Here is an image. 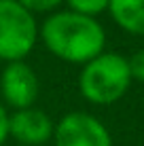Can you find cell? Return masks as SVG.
<instances>
[{
  "label": "cell",
  "mask_w": 144,
  "mask_h": 146,
  "mask_svg": "<svg viewBox=\"0 0 144 146\" xmlns=\"http://www.w3.org/2000/svg\"><path fill=\"white\" fill-rule=\"evenodd\" d=\"M68 2V11L78 13V15H85V17H93L100 15L104 11H108V0H66Z\"/></svg>",
  "instance_id": "cell-8"
},
{
  "label": "cell",
  "mask_w": 144,
  "mask_h": 146,
  "mask_svg": "<svg viewBox=\"0 0 144 146\" xmlns=\"http://www.w3.org/2000/svg\"><path fill=\"white\" fill-rule=\"evenodd\" d=\"M30 13H47L51 9H55L57 4H62L64 0H19Z\"/></svg>",
  "instance_id": "cell-10"
},
{
  "label": "cell",
  "mask_w": 144,
  "mask_h": 146,
  "mask_svg": "<svg viewBox=\"0 0 144 146\" xmlns=\"http://www.w3.org/2000/svg\"><path fill=\"white\" fill-rule=\"evenodd\" d=\"M7 138H9V114L2 108V104H0V146L4 144Z\"/></svg>",
  "instance_id": "cell-11"
},
{
  "label": "cell",
  "mask_w": 144,
  "mask_h": 146,
  "mask_svg": "<svg viewBox=\"0 0 144 146\" xmlns=\"http://www.w3.org/2000/svg\"><path fill=\"white\" fill-rule=\"evenodd\" d=\"M51 117L44 110L38 108H23L9 114V135H13L17 142L26 146H40L53 135Z\"/></svg>",
  "instance_id": "cell-6"
},
{
  "label": "cell",
  "mask_w": 144,
  "mask_h": 146,
  "mask_svg": "<svg viewBox=\"0 0 144 146\" xmlns=\"http://www.w3.org/2000/svg\"><path fill=\"white\" fill-rule=\"evenodd\" d=\"M40 38L55 57L85 66L87 62L104 53L106 32L93 17L72 11H57L42 21Z\"/></svg>",
  "instance_id": "cell-1"
},
{
  "label": "cell",
  "mask_w": 144,
  "mask_h": 146,
  "mask_svg": "<svg viewBox=\"0 0 144 146\" xmlns=\"http://www.w3.org/2000/svg\"><path fill=\"white\" fill-rule=\"evenodd\" d=\"M108 11L125 32L144 36V0H108Z\"/></svg>",
  "instance_id": "cell-7"
},
{
  "label": "cell",
  "mask_w": 144,
  "mask_h": 146,
  "mask_svg": "<svg viewBox=\"0 0 144 146\" xmlns=\"http://www.w3.org/2000/svg\"><path fill=\"white\" fill-rule=\"evenodd\" d=\"M55 146H112V138L100 119L87 112H68L53 129Z\"/></svg>",
  "instance_id": "cell-4"
},
{
  "label": "cell",
  "mask_w": 144,
  "mask_h": 146,
  "mask_svg": "<svg viewBox=\"0 0 144 146\" xmlns=\"http://www.w3.org/2000/svg\"><path fill=\"white\" fill-rule=\"evenodd\" d=\"M127 57L119 53H100L83 66L78 74V89L91 104H115L131 85Z\"/></svg>",
  "instance_id": "cell-2"
},
{
  "label": "cell",
  "mask_w": 144,
  "mask_h": 146,
  "mask_svg": "<svg viewBox=\"0 0 144 146\" xmlns=\"http://www.w3.org/2000/svg\"><path fill=\"white\" fill-rule=\"evenodd\" d=\"M0 93L9 106L15 110L32 108L38 98V78L36 72L26 62L7 64L0 74Z\"/></svg>",
  "instance_id": "cell-5"
},
{
  "label": "cell",
  "mask_w": 144,
  "mask_h": 146,
  "mask_svg": "<svg viewBox=\"0 0 144 146\" xmlns=\"http://www.w3.org/2000/svg\"><path fill=\"white\" fill-rule=\"evenodd\" d=\"M38 28L34 13L19 0H0V59L23 62L36 44Z\"/></svg>",
  "instance_id": "cell-3"
},
{
  "label": "cell",
  "mask_w": 144,
  "mask_h": 146,
  "mask_svg": "<svg viewBox=\"0 0 144 146\" xmlns=\"http://www.w3.org/2000/svg\"><path fill=\"white\" fill-rule=\"evenodd\" d=\"M127 64H129V72H131V78L144 83V49L136 51L131 57H127Z\"/></svg>",
  "instance_id": "cell-9"
}]
</instances>
